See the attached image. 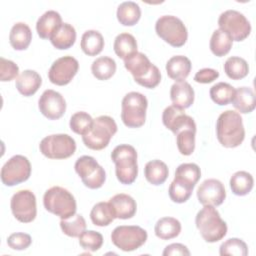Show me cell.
Masks as SVG:
<instances>
[{
	"label": "cell",
	"instance_id": "9",
	"mask_svg": "<svg viewBox=\"0 0 256 256\" xmlns=\"http://www.w3.org/2000/svg\"><path fill=\"white\" fill-rule=\"evenodd\" d=\"M40 152L49 159H66L76 151V142L68 134H52L39 144Z\"/></svg>",
	"mask_w": 256,
	"mask_h": 256
},
{
	"label": "cell",
	"instance_id": "13",
	"mask_svg": "<svg viewBox=\"0 0 256 256\" xmlns=\"http://www.w3.org/2000/svg\"><path fill=\"white\" fill-rule=\"evenodd\" d=\"M31 175V164L27 157L14 155L1 168V181L6 186L25 182Z\"/></svg>",
	"mask_w": 256,
	"mask_h": 256
},
{
	"label": "cell",
	"instance_id": "22",
	"mask_svg": "<svg viewBox=\"0 0 256 256\" xmlns=\"http://www.w3.org/2000/svg\"><path fill=\"white\" fill-rule=\"evenodd\" d=\"M61 24V15L57 11L48 10L38 18L36 23V30L40 38L50 39L51 35Z\"/></svg>",
	"mask_w": 256,
	"mask_h": 256
},
{
	"label": "cell",
	"instance_id": "44",
	"mask_svg": "<svg viewBox=\"0 0 256 256\" xmlns=\"http://www.w3.org/2000/svg\"><path fill=\"white\" fill-rule=\"evenodd\" d=\"M79 244L83 249L95 252L101 248L103 244V236L97 231L85 230L79 236Z\"/></svg>",
	"mask_w": 256,
	"mask_h": 256
},
{
	"label": "cell",
	"instance_id": "36",
	"mask_svg": "<svg viewBox=\"0 0 256 256\" xmlns=\"http://www.w3.org/2000/svg\"><path fill=\"white\" fill-rule=\"evenodd\" d=\"M224 71L232 80H240L249 73V66L245 59L238 56L229 57L224 63Z\"/></svg>",
	"mask_w": 256,
	"mask_h": 256
},
{
	"label": "cell",
	"instance_id": "12",
	"mask_svg": "<svg viewBox=\"0 0 256 256\" xmlns=\"http://www.w3.org/2000/svg\"><path fill=\"white\" fill-rule=\"evenodd\" d=\"M74 168L83 184L90 189L102 187L106 180L105 170L92 156L84 155L79 157L75 162Z\"/></svg>",
	"mask_w": 256,
	"mask_h": 256
},
{
	"label": "cell",
	"instance_id": "7",
	"mask_svg": "<svg viewBox=\"0 0 256 256\" xmlns=\"http://www.w3.org/2000/svg\"><path fill=\"white\" fill-rule=\"evenodd\" d=\"M147 98L139 92H129L122 99L121 119L125 126L138 128L144 125L146 120Z\"/></svg>",
	"mask_w": 256,
	"mask_h": 256
},
{
	"label": "cell",
	"instance_id": "42",
	"mask_svg": "<svg viewBox=\"0 0 256 256\" xmlns=\"http://www.w3.org/2000/svg\"><path fill=\"white\" fill-rule=\"evenodd\" d=\"M94 119L84 111H79L74 113L70 118V128L71 130L79 135H85L89 132L93 125Z\"/></svg>",
	"mask_w": 256,
	"mask_h": 256
},
{
	"label": "cell",
	"instance_id": "18",
	"mask_svg": "<svg viewBox=\"0 0 256 256\" xmlns=\"http://www.w3.org/2000/svg\"><path fill=\"white\" fill-rule=\"evenodd\" d=\"M162 122L166 128L171 130L175 135L186 128L196 130V124L192 117L185 114L184 109L175 105L166 107L162 114Z\"/></svg>",
	"mask_w": 256,
	"mask_h": 256
},
{
	"label": "cell",
	"instance_id": "11",
	"mask_svg": "<svg viewBox=\"0 0 256 256\" xmlns=\"http://www.w3.org/2000/svg\"><path fill=\"white\" fill-rule=\"evenodd\" d=\"M219 28L229 34L234 41H243L251 32V25L244 14L237 10H226L218 18Z\"/></svg>",
	"mask_w": 256,
	"mask_h": 256
},
{
	"label": "cell",
	"instance_id": "21",
	"mask_svg": "<svg viewBox=\"0 0 256 256\" xmlns=\"http://www.w3.org/2000/svg\"><path fill=\"white\" fill-rule=\"evenodd\" d=\"M42 84L41 76L35 70H24L16 78V88L23 96H32Z\"/></svg>",
	"mask_w": 256,
	"mask_h": 256
},
{
	"label": "cell",
	"instance_id": "38",
	"mask_svg": "<svg viewBox=\"0 0 256 256\" xmlns=\"http://www.w3.org/2000/svg\"><path fill=\"white\" fill-rule=\"evenodd\" d=\"M201 177V170L195 163H183L180 164L175 171L174 179L183 181L193 187Z\"/></svg>",
	"mask_w": 256,
	"mask_h": 256
},
{
	"label": "cell",
	"instance_id": "5",
	"mask_svg": "<svg viewBox=\"0 0 256 256\" xmlns=\"http://www.w3.org/2000/svg\"><path fill=\"white\" fill-rule=\"evenodd\" d=\"M43 204L45 209L60 217L68 219L76 214L77 205L74 196L65 188L53 186L46 190L43 196Z\"/></svg>",
	"mask_w": 256,
	"mask_h": 256
},
{
	"label": "cell",
	"instance_id": "39",
	"mask_svg": "<svg viewBox=\"0 0 256 256\" xmlns=\"http://www.w3.org/2000/svg\"><path fill=\"white\" fill-rule=\"evenodd\" d=\"M60 227L69 237H79L86 229V221L80 214H74L68 219H61Z\"/></svg>",
	"mask_w": 256,
	"mask_h": 256
},
{
	"label": "cell",
	"instance_id": "23",
	"mask_svg": "<svg viewBox=\"0 0 256 256\" xmlns=\"http://www.w3.org/2000/svg\"><path fill=\"white\" fill-rule=\"evenodd\" d=\"M191 61L183 55L173 56L166 63L167 75L176 82L185 80L191 71Z\"/></svg>",
	"mask_w": 256,
	"mask_h": 256
},
{
	"label": "cell",
	"instance_id": "29",
	"mask_svg": "<svg viewBox=\"0 0 256 256\" xmlns=\"http://www.w3.org/2000/svg\"><path fill=\"white\" fill-rule=\"evenodd\" d=\"M155 235L162 240H170L181 232V223L173 217L160 218L155 224Z\"/></svg>",
	"mask_w": 256,
	"mask_h": 256
},
{
	"label": "cell",
	"instance_id": "1",
	"mask_svg": "<svg viewBox=\"0 0 256 256\" xmlns=\"http://www.w3.org/2000/svg\"><path fill=\"white\" fill-rule=\"evenodd\" d=\"M216 135L224 147L235 148L239 146L245 138V129L240 114L233 110L222 112L216 122Z\"/></svg>",
	"mask_w": 256,
	"mask_h": 256
},
{
	"label": "cell",
	"instance_id": "45",
	"mask_svg": "<svg viewBox=\"0 0 256 256\" xmlns=\"http://www.w3.org/2000/svg\"><path fill=\"white\" fill-rule=\"evenodd\" d=\"M18 73L19 67L17 66V64L3 57L0 58V80L2 82L16 79L19 76Z\"/></svg>",
	"mask_w": 256,
	"mask_h": 256
},
{
	"label": "cell",
	"instance_id": "3",
	"mask_svg": "<svg viewBox=\"0 0 256 256\" xmlns=\"http://www.w3.org/2000/svg\"><path fill=\"white\" fill-rule=\"evenodd\" d=\"M195 224L202 238L209 243L221 240L227 233L226 222L222 220L216 208L211 205H204L197 213Z\"/></svg>",
	"mask_w": 256,
	"mask_h": 256
},
{
	"label": "cell",
	"instance_id": "10",
	"mask_svg": "<svg viewBox=\"0 0 256 256\" xmlns=\"http://www.w3.org/2000/svg\"><path fill=\"white\" fill-rule=\"evenodd\" d=\"M147 237L146 230L136 225L117 226L111 233L112 243L125 252L140 248L146 242Z\"/></svg>",
	"mask_w": 256,
	"mask_h": 256
},
{
	"label": "cell",
	"instance_id": "30",
	"mask_svg": "<svg viewBox=\"0 0 256 256\" xmlns=\"http://www.w3.org/2000/svg\"><path fill=\"white\" fill-rule=\"evenodd\" d=\"M117 19L124 26L135 25L141 17V9L136 2L125 1L117 8Z\"/></svg>",
	"mask_w": 256,
	"mask_h": 256
},
{
	"label": "cell",
	"instance_id": "35",
	"mask_svg": "<svg viewBox=\"0 0 256 256\" xmlns=\"http://www.w3.org/2000/svg\"><path fill=\"white\" fill-rule=\"evenodd\" d=\"M91 71L98 80H108L116 72V62L114 59L107 56L99 57L93 61Z\"/></svg>",
	"mask_w": 256,
	"mask_h": 256
},
{
	"label": "cell",
	"instance_id": "40",
	"mask_svg": "<svg viewBox=\"0 0 256 256\" xmlns=\"http://www.w3.org/2000/svg\"><path fill=\"white\" fill-rule=\"evenodd\" d=\"M195 134L196 130L186 128L176 134V143L179 152L182 155L189 156L195 149Z\"/></svg>",
	"mask_w": 256,
	"mask_h": 256
},
{
	"label": "cell",
	"instance_id": "24",
	"mask_svg": "<svg viewBox=\"0 0 256 256\" xmlns=\"http://www.w3.org/2000/svg\"><path fill=\"white\" fill-rule=\"evenodd\" d=\"M32 40V32L30 27L24 22L15 23L9 34L10 45L18 51L28 48Z\"/></svg>",
	"mask_w": 256,
	"mask_h": 256
},
{
	"label": "cell",
	"instance_id": "41",
	"mask_svg": "<svg viewBox=\"0 0 256 256\" xmlns=\"http://www.w3.org/2000/svg\"><path fill=\"white\" fill-rule=\"evenodd\" d=\"M193 188V186L183 181L174 179L169 186V197L173 202L184 203L190 198Z\"/></svg>",
	"mask_w": 256,
	"mask_h": 256
},
{
	"label": "cell",
	"instance_id": "14",
	"mask_svg": "<svg viewBox=\"0 0 256 256\" xmlns=\"http://www.w3.org/2000/svg\"><path fill=\"white\" fill-rule=\"evenodd\" d=\"M11 211L22 223L32 222L37 215L36 197L30 190H19L11 198Z\"/></svg>",
	"mask_w": 256,
	"mask_h": 256
},
{
	"label": "cell",
	"instance_id": "15",
	"mask_svg": "<svg viewBox=\"0 0 256 256\" xmlns=\"http://www.w3.org/2000/svg\"><path fill=\"white\" fill-rule=\"evenodd\" d=\"M79 68L78 61L72 56H63L56 59L48 71V78L51 83L64 86L71 82L77 74Z\"/></svg>",
	"mask_w": 256,
	"mask_h": 256
},
{
	"label": "cell",
	"instance_id": "48",
	"mask_svg": "<svg viewBox=\"0 0 256 256\" xmlns=\"http://www.w3.org/2000/svg\"><path fill=\"white\" fill-rule=\"evenodd\" d=\"M162 255L163 256H171V255H186V256H189L190 251L188 250V248L185 245H183L181 243H173V244H170V245L165 247Z\"/></svg>",
	"mask_w": 256,
	"mask_h": 256
},
{
	"label": "cell",
	"instance_id": "47",
	"mask_svg": "<svg viewBox=\"0 0 256 256\" xmlns=\"http://www.w3.org/2000/svg\"><path fill=\"white\" fill-rule=\"evenodd\" d=\"M219 77V72L212 68H203L200 69L194 76V80L197 83L208 84L213 82Z\"/></svg>",
	"mask_w": 256,
	"mask_h": 256
},
{
	"label": "cell",
	"instance_id": "25",
	"mask_svg": "<svg viewBox=\"0 0 256 256\" xmlns=\"http://www.w3.org/2000/svg\"><path fill=\"white\" fill-rule=\"evenodd\" d=\"M75 28L69 23H62L50 37L52 45L59 50L69 49L75 43Z\"/></svg>",
	"mask_w": 256,
	"mask_h": 256
},
{
	"label": "cell",
	"instance_id": "33",
	"mask_svg": "<svg viewBox=\"0 0 256 256\" xmlns=\"http://www.w3.org/2000/svg\"><path fill=\"white\" fill-rule=\"evenodd\" d=\"M232 43L233 40L229 36V34L219 28L213 32L209 46L211 52L215 56L222 57L230 51V49L232 48Z\"/></svg>",
	"mask_w": 256,
	"mask_h": 256
},
{
	"label": "cell",
	"instance_id": "31",
	"mask_svg": "<svg viewBox=\"0 0 256 256\" xmlns=\"http://www.w3.org/2000/svg\"><path fill=\"white\" fill-rule=\"evenodd\" d=\"M115 54L126 60L137 52V42L135 37L130 33H120L116 36L113 44Z\"/></svg>",
	"mask_w": 256,
	"mask_h": 256
},
{
	"label": "cell",
	"instance_id": "28",
	"mask_svg": "<svg viewBox=\"0 0 256 256\" xmlns=\"http://www.w3.org/2000/svg\"><path fill=\"white\" fill-rule=\"evenodd\" d=\"M144 174L146 180L152 185H161L163 184L169 174L167 165L158 159L151 160L146 163L144 168Z\"/></svg>",
	"mask_w": 256,
	"mask_h": 256
},
{
	"label": "cell",
	"instance_id": "32",
	"mask_svg": "<svg viewBox=\"0 0 256 256\" xmlns=\"http://www.w3.org/2000/svg\"><path fill=\"white\" fill-rule=\"evenodd\" d=\"M90 218L94 225L104 227L108 226L116 218V215L109 202H99L93 206Z\"/></svg>",
	"mask_w": 256,
	"mask_h": 256
},
{
	"label": "cell",
	"instance_id": "17",
	"mask_svg": "<svg viewBox=\"0 0 256 256\" xmlns=\"http://www.w3.org/2000/svg\"><path fill=\"white\" fill-rule=\"evenodd\" d=\"M197 198L203 206H219L226 198L225 187L222 182L217 179H206L197 189Z\"/></svg>",
	"mask_w": 256,
	"mask_h": 256
},
{
	"label": "cell",
	"instance_id": "6",
	"mask_svg": "<svg viewBox=\"0 0 256 256\" xmlns=\"http://www.w3.org/2000/svg\"><path fill=\"white\" fill-rule=\"evenodd\" d=\"M117 132L115 120L107 115H101L94 119L88 133L82 136L83 143L92 150H102L108 146L111 138Z\"/></svg>",
	"mask_w": 256,
	"mask_h": 256
},
{
	"label": "cell",
	"instance_id": "34",
	"mask_svg": "<svg viewBox=\"0 0 256 256\" xmlns=\"http://www.w3.org/2000/svg\"><path fill=\"white\" fill-rule=\"evenodd\" d=\"M253 176L246 171H237L230 178V188L237 196L247 195L253 188Z\"/></svg>",
	"mask_w": 256,
	"mask_h": 256
},
{
	"label": "cell",
	"instance_id": "27",
	"mask_svg": "<svg viewBox=\"0 0 256 256\" xmlns=\"http://www.w3.org/2000/svg\"><path fill=\"white\" fill-rule=\"evenodd\" d=\"M80 46L86 55L96 56L104 48L103 36L97 30H87L81 37Z\"/></svg>",
	"mask_w": 256,
	"mask_h": 256
},
{
	"label": "cell",
	"instance_id": "26",
	"mask_svg": "<svg viewBox=\"0 0 256 256\" xmlns=\"http://www.w3.org/2000/svg\"><path fill=\"white\" fill-rule=\"evenodd\" d=\"M235 109L240 113L247 114L255 109V94L250 87H239L235 89V95L232 100Z\"/></svg>",
	"mask_w": 256,
	"mask_h": 256
},
{
	"label": "cell",
	"instance_id": "37",
	"mask_svg": "<svg viewBox=\"0 0 256 256\" xmlns=\"http://www.w3.org/2000/svg\"><path fill=\"white\" fill-rule=\"evenodd\" d=\"M209 94L214 103L223 106L232 102L235 95V88L228 83L219 82L210 88Z\"/></svg>",
	"mask_w": 256,
	"mask_h": 256
},
{
	"label": "cell",
	"instance_id": "43",
	"mask_svg": "<svg viewBox=\"0 0 256 256\" xmlns=\"http://www.w3.org/2000/svg\"><path fill=\"white\" fill-rule=\"evenodd\" d=\"M219 253L220 255L246 256L248 254V247L243 240L239 238H230L221 244Z\"/></svg>",
	"mask_w": 256,
	"mask_h": 256
},
{
	"label": "cell",
	"instance_id": "8",
	"mask_svg": "<svg viewBox=\"0 0 256 256\" xmlns=\"http://www.w3.org/2000/svg\"><path fill=\"white\" fill-rule=\"evenodd\" d=\"M155 31L157 35L173 47L183 46L188 38L187 28L176 16L163 15L156 21Z\"/></svg>",
	"mask_w": 256,
	"mask_h": 256
},
{
	"label": "cell",
	"instance_id": "20",
	"mask_svg": "<svg viewBox=\"0 0 256 256\" xmlns=\"http://www.w3.org/2000/svg\"><path fill=\"white\" fill-rule=\"evenodd\" d=\"M116 215L119 219H130L132 218L137 210L136 201L128 194L119 193L114 195L108 201Z\"/></svg>",
	"mask_w": 256,
	"mask_h": 256
},
{
	"label": "cell",
	"instance_id": "46",
	"mask_svg": "<svg viewBox=\"0 0 256 256\" xmlns=\"http://www.w3.org/2000/svg\"><path fill=\"white\" fill-rule=\"evenodd\" d=\"M31 236L22 232L13 233L7 238V244L13 250H25L31 245Z\"/></svg>",
	"mask_w": 256,
	"mask_h": 256
},
{
	"label": "cell",
	"instance_id": "19",
	"mask_svg": "<svg viewBox=\"0 0 256 256\" xmlns=\"http://www.w3.org/2000/svg\"><path fill=\"white\" fill-rule=\"evenodd\" d=\"M194 95L192 86L185 80L175 82L170 89V98L173 105L181 109L189 108L193 104Z\"/></svg>",
	"mask_w": 256,
	"mask_h": 256
},
{
	"label": "cell",
	"instance_id": "16",
	"mask_svg": "<svg viewBox=\"0 0 256 256\" xmlns=\"http://www.w3.org/2000/svg\"><path fill=\"white\" fill-rule=\"evenodd\" d=\"M40 112L50 120L61 118L66 111V101L57 91L52 89L45 90L38 100Z\"/></svg>",
	"mask_w": 256,
	"mask_h": 256
},
{
	"label": "cell",
	"instance_id": "2",
	"mask_svg": "<svg viewBox=\"0 0 256 256\" xmlns=\"http://www.w3.org/2000/svg\"><path fill=\"white\" fill-rule=\"evenodd\" d=\"M124 66L132 74L134 80L145 88H155L161 81L158 67L152 64L148 57L141 52H136L124 60Z\"/></svg>",
	"mask_w": 256,
	"mask_h": 256
},
{
	"label": "cell",
	"instance_id": "4",
	"mask_svg": "<svg viewBox=\"0 0 256 256\" xmlns=\"http://www.w3.org/2000/svg\"><path fill=\"white\" fill-rule=\"evenodd\" d=\"M111 159L115 164L118 181L126 185L132 184L138 175L136 149L129 144H120L113 149Z\"/></svg>",
	"mask_w": 256,
	"mask_h": 256
}]
</instances>
